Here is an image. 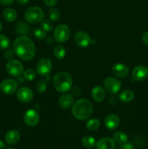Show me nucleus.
I'll return each instance as SVG.
<instances>
[{
    "instance_id": "obj_33",
    "label": "nucleus",
    "mask_w": 148,
    "mask_h": 149,
    "mask_svg": "<svg viewBox=\"0 0 148 149\" xmlns=\"http://www.w3.org/2000/svg\"><path fill=\"white\" fill-rule=\"evenodd\" d=\"M14 51L12 50L6 51L4 54V58H5L6 60H10L11 58H13V56H14Z\"/></svg>"
},
{
    "instance_id": "obj_19",
    "label": "nucleus",
    "mask_w": 148,
    "mask_h": 149,
    "mask_svg": "<svg viewBox=\"0 0 148 149\" xmlns=\"http://www.w3.org/2000/svg\"><path fill=\"white\" fill-rule=\"evenodd\" d=\"M73 103V97L70 94L62 95L59 100V105L62 109H69Z\"/></svg>"
},
{
    "instance_id": "obj_15",
    "label": "nucleus",
    "mask_w": 148,
    "mask_h": 149,
    "mask_svg": "<svg viewBox=\"0 0 148 149\" xmlns=\"http://www.w3.org/2000/svg\"><path fill=\"white\" fill-rule=\"evenodd\" d=\"M96 147L97 149H115V143L110 138H103L97 141Z\"/></svg>"
},
{
    "instance_id": "obj_41",
    "label": "nucleus",
    "mask_w": 148,
    "mask_h": 149,
    "mask_svg": "<svg viewBox=\"0 0 148 149\" xmlns=\"http://www.w3.org/2000/svg\"><path fill=\"white\" fill-rule=\"evenodd\" d=\"M1 30H2V24H1V23L0 22V31H1Z\"/></svg>"
},
{
    "instance_id": "obj_39",
    "label": "nucleus",
    "mask_w": 148,
    "mask_h": 149,
    "mask_svg": "<svg viewBox=\"0 0 148 149\" xmlns=\"http://www.w3.org/2000/svg\"><path fill=\"white\" fill-rule=\"evenodd\" d=\"M6 147V144L4 141L0 140V149H4Z\"/></svg>"
},
{
    "instance_id": "obj_5",
    "label": "nucleus",
    "mask_w": 148,
    "mask_h": 149,
    "mask_svg": "<svg viewBox=\"0 0 148 149\" xmlns=\"http://www.w3.org/2000/svg\"><path fill=\"white\" fill-rule=\"evenodd\" d=\"M5 70L12 77H20L23 74V65L17 60H11L6 64Z\"/></svg>"
},
{
    "instance_id": "obj_3",
    "label": "nucleus",
    "mask_w": 148,
    "mask_h": 149,
    "mask_svg": "<svg viewBox=\"0 0 148 149\" xmlns=\"http://www.w3.org/2000/svg\"><path fill=\"white\" fill-rule=\"evenodd\" d=\"M53 85L55 90L61 93L68 92L73 86L72 77L65 71L58 72L54 77Z\"/></svg>"
},
{
    "instance_id": "obj_11",
    "label": "nucleus",
    "mask_w": 148,
    "mask_h": 149,
    "mask_svg": "<svg viewBox=\"0 0 148 149\" xmlns=\"http://www.w3.org/2000/svg\"><path fill=\"white\" fill-rule=\"evenodd\" d=\"M17 97L22 103H29L33 100V93L28 87H22L17 92Z\"/></svg>"
},
{
    "instance_id": "obj_7",
    "label": "nucleus",
    "mask_w": 148,
    "mask_h": 149,
    "mask_svg": "<svg viewBox=\"0 0 148 149\" xmlns=\"http://www.w3.org/2000/svg\"><path fill=\"white\" fill-rule=\"evenodd\" d=\"M52 68V62L48 58H41L36 64V71L41 77H47Z\"/></svg>"
},
{
    "instance_id": "obj_34",
    "label": "nucleus",
    "mask_w": 148,
    "mask_h": 149,
    "mask_svg": "<svg viewBox=\"0 0 148 149\" xmlns=\"http://www.w3.org/2000/svg\"><path fill=\"white\" fill-rule=\"evenodd\" d=\"M59 0H44V3L46 4L48 7H54L55 4H57V3L58 2Z\"/></svg>"
},
{
    "instance_id": "obj_37",
    "label": "nucleus",
    "mask_w": 148,
    "mask_h": 149,
    "mask_svg": "<svg viewBox=\"0 0 148 149\" xmlns=\"http://www.w3.org/2000/svg\"><path fill=\"white\" fill-rule=\"evenodd\" d=\"M15 1V0H0V3L3 5H10Z\"/></svg>"
},
{
    "instance_id": "obj_21",
    "label": "nucleus",
    "mask_w": 148,
    "mask_h": 149,
    "mask_svg": "<svg viewBox=\"0 0 148 149\" xmlns=\"http://www.w3.org/2000/svg\"><path fill=\"white\" fill-rule=\"evenodd\" d=\"M133 98H134V94L131 90H123L119 95V99L120 100V101L125 103H130L133 100Z\"/></svg>"
},
{
    "instance_id": "obj_26",
    "label": "nucleus",
    "mask_w": 148,
    "mask_h": 149,
    "mask_svg": "<svg viewBox=\"0 0 148 149\" xmlns=\"http://www.w3.org/2000/svg\"><path fill=\"white\" fill-rule=\"evenodd\" d=\"M16 31L20 34H26L30 31V27L24 22L20 21L16 26Z\"/></svg>"
},
{
    "instance_id": "obj_27",
    "label": "nucleus",
    "mask_w": 148,
    "mask_h": 149,
    "mask_svg": "<svg viewBox=\"0 0 148 149\" xmlns=\"http://www.w3.org/2000/svg\"><path fill=\"white\" fill-rule=\"evenodd\" d=\"M48 15H49L50 20L52 21H57L60 17V13H59V10L55 7H51L48 12Z\"/></svg>"
},
{
    "instance_id": "obj_28",
    "label": "nucleus",
    "mask_w": 148,
    "mask_h": 149,
    "mask_svg": "<svg viewBox=\"0 0 148 149\" xmlns=\"http://www.w3.org/2000/svg\"><path fill=\"white\" fill-rule=\"evenodd\" d=\"M36 91L39 93H43L47 89V83L44 79H40L36 85Z\"/></svg>"
},
{
    "instance_id": "obj_14",
    "label": "nucleus",
    "mask_w": 148,
    "mask_h": 149,
    "mask_svg": "<svg viewBox=\"0 0 148 149\" xmlns=\"http://www.w3.org/2000/svg\"><path fill=\"white\" fill-rule=\"evenodd\" d=\"M112 71L116 77L124 78L129 74V68L127 65L123 63H116L113 66Z\"/></svg>"
},
{
    "instance_id": "obj_1",
    "label": "nucleus",
    "mask_w": 148,
    "mask_h": 149,
    "mask_svg": "<svg viewBox=\"0 0 148 149\" xmlns=\"http://www.w3.org/2000/svg\"><path fill=\"white\" fill-rule=\"evenodd\" d=\"M15 53L23 61H30L33 58L36 52L34 43L29 37L20 36L15 40L12 45Z\"/></svg>"
},
{
    "instance_id": "obj_36",
    "label": "nucleus",
    "mask_w": 148,
    "mask_h": 149,
    "mask_svg": "<svg viewBox=\"0 0 148 149\" xmlns=\"http://www.w3.org/2000/svg\"><path fill=\"white\" fill-rule=\"evenodd\" d=\"M142 39V41H143L144 43H145V45H148V31H147L145 32V33H143Z\"/></svg>"
},
{
    "instance_id": "obj_16",
    "label": "nucleus",
    "mask_w": 148,
    "mask_h": 149,
    "mask_svg": "<svg viewBox=\"0 0 148 149\" xmlns=\"http://www.w3.org/2000/svg\"><path fill=\"white\" fill-rule=\"evenodd\" d=\"M91 97L94 101L97 103H101L105 98V92L104 90L100 86H96L91 90Z\"/></svg>"
},
{
    "instance_id": "obj_10",
    "label": "nucleus",
    "mask_w": 148,
    "mask_h": 149,
    "mask_svg": "<svg viewBox=\"0 0 148 149\" xmlns=\"http://www.w3.org/2000/svg\"><path fill=\"white\" fill-rule=\"evenodd\" d=\"M133 79L137 81H142L148 78V68L145 65H136L132 71Z\"/></svg>"
},
{
    "instance_id": "obj_23",
    "label": "nucleus",
    "mask_w": 148,
    "mask_h": 149,
    "mask_svg": "<svg viewBox=\"0 0 148 149\" xmlns=\"http://www.w3.org/2000/svg\"><path fill=\"white\" fill-rule=\"evenodd\" d=\"M100 126V122L97 119H91L87 121L86 127L90 131H95L99 129Z\"/></svg>"
},
{
    "instance_id": "obj_18",
    "label": "nucleus",
    "mask_w": 148,
    "mask_h": 149,
    "mask_svg": "<svg viewBox=\"0 0 148 149\" xmlns=\"http://www.w3.org/2000/svg\"><path fill=\"white\" fill-rule=\"evenodd\" d=\"M5 141L10 145H15L19 142L20 139V132L15 130H12L8 131L6 133Z\"/></svg>"
},
{
    "instance_id": "obj_2",
    "label": "nucleus",
    "mask_w": 148,
    "mask_h": 149,
    "mask_svg": "<svg viewBox=\"0 0 148 149\" xmlns=\"http://www.w3.org/2000/svg\"><path fill=\"white\" fill-rule=\"evenodd\" d=\"M93 113V106L89 100L80 99L73 104L72 113L75 118L79 120H85L91 116Z\"/></svg>"
},
{
    "instance_id": "obj_22",
    "label": "nucleus",
    "mask_w": 148,
    "mask_h": 149,
    "mask_svg": "<svg viewBox=\"0 0 148 149\" xmlns=\"http://www.w3.org/2000/svg\"><path fill=\"white\" fill-rule=\"evenodd\" d=\"M3 16L7 21L13 22L17 17V13L14 9L9 7V8L4 10V13H3Z\"/></svg>"
},
{
    "instance_id": "obj_25",
    "label": "nucleus",
    "mask_w": 148,
    "mask_h": 149,
    "mask_svg": "<svg viewBox=\"0 0 148 149\" xmlns=\"http://www.w3.org/2000/svg\"><path fill=\"white\" fill-rule=\"evenodd\" d=\"M65 49L62 45H56L54 48V55L57 59H62L65 55Z\"/></svg>"
},
{
    "instance_id": "obj_13",
    "label": "nucleus",
    "mask_w": 148,
    "mask_h": 149,
    "mask_svg": "<svg viewBox=\"0 0 148 149\" xmlns=\"http://www.w3.org/2000/svg\"><path fill=\"white\" fill-rule=\"evenodd\" d=\"M75 42L78 46L86 47L91 43V37L86 32L78 31L75 35Z\"/></svg>"
},
{
    "instance_id": "obj_6",
    "label": "nucleus",
    "mask_w": 148,
    "mask_h": 149,
    "mask_svg": "<svg viewBox=\"0 0 148 149\" xmlns=\"http://www.w3.org/2000/svg\"><path fill=\"white\" fill-rule=\"evenodd\" d=\"M71 36V30L68 26L65 24H60L55 29L54 38L59 43L67 42Z\"/></svg>"
},
{
    "instance_id": "obj_17",
    "label": "nucleus",
    "mask_w": 148,
    "mask_h": 149,
    "mask_svg": "<svg viewBox=\"0 0 148 149\" xmlns=\"http://www.w3.org/2000/svg\"><path fill=\"white\" fill-rule=\"evenodd\" d=\"M120 124V119L115 114H110L104 119V125L109 130H115Z\"/></svg>"
},
{
    "instance_id": "obj_4",
    "label": "nucleus",
    "mask_w": 148,
    "mask_h": 149,
    "mask_svg": "<svg viewBox=\"0 0 148 149\" xmlns=\"http://www.w3.org/2000/svg\"><path fill=\"white\" fill-rule=\"evenodd\" d=\"M43 10L38 7H30L26 10L25 13V17L29 23H37L42 21L44 18Z\"/></svg>"
},
{
    "instance_id": "obj_35",
    "label": "nucleus",
    "mask_w": 148,
    "mask_h": 149,
    "mask_svg": "<svg viewBox=\"0 0 148 149\" xmlns=\"http://www.w3.org/2000/svg\"><path fill=\"white\" fill-rule=\"evenodd\" d=\"M118 149H133V144L131 143L127 142L126 143L120 145V146L118 148Z\"/></svg>"
},
{
    "instance_id": "obj_43",
    "label": "nucleus",
    "mask_w": 148,
    "mask_h": 149,
    "mask_svg": "<svg viewBox=\"0 0 148 149\" xmlns=\"http://www.w3.org/2000/svg\"><path fill=\"white\" fill-rule=\"evenodd\" d=\"M88 149H91V148H88Z\"/></svg>"
},
{
    "instance_id": "obj_8",
    "label": "nucleus",
    "mask_w": 148,
    "mask_h": 149,
    "mask_svg": "<svg viewBox=\"0 0 148 149\" xmlns=\"http://www.w3.org/2000/svg\"><path fill=\"white\" fill-rule=\"evenodd\" d=\"M104 88L110 94H117L121 87V82L114 77H107L104 80Z\"/></svg>"
},
{
    "instance_id": "obj_12",
    "label": "nucleus",
    "mask_w": 148,
    "mask_h": 149,
    "mask_svg": "<svg viewBox=\"0 0 148 149\" xmlns=\"http://www.w3.org/2000/svg\"><path fill=\"white\" fill-rule=\"evenodd\" d=\"M24 121L27 125L30 127H35L37 125L39 121V115L34 109H29L25 113Z\"/></svg>"
},
{
    "instance_id": "obj_38",
    "label": "nucleus",
    "mask_w": 148,
    "mask_h": 149,
    "mask_svg": "<svg viewBox=\"0 0 148 149\" xmlns=\"http://www.w3.org/2000/svg\"><path fill=\"white\" fill-rule=\"evenodd\" d=\"M17 2L20 5H26L28 2V0H17Z\"/></svg>"
},
{
    "instance_id": "obj_42",
    "label": "nucleus",
    "mask_w": 148,
    "mask_h": 149,
    "mask_svg": "<svg viewBox=\"0 0 148 149\" xmlns=\"http://www.w3.org/2000/svg\"><path fill=\"white\" fill-rule=\"evenodd\" d=\"M6 149H14V148H6Z\"/></svg>"
},
{
    "instance_id": "obj_31",
    "label": "nucleus",
    "mask_w": 148,
    "mask_h": 149,
    "mask_svg": "<svg viewBox=\"0 0 148 149\" xmlns=\"http://www.w3.org/2000/svg\"><path fill=\"white\" fill-rule=\"evenodd\" d=\"M23 78L27 81H32L36 77V72L33 69H27L23 71Z\"/></svg>"
},
{
    "instance_id": "obj_24",
    "label": "nucleus",
    "mask_w": 148,
    "mask_h": 149,
    "mask_svg": "<svg viewBox=\"0 0 148 149\" xmlns=\"http://www.w3.org/2000/svg\"><path fill=\"white\" fill-rule=\"evenodd\" d=\"M82 145L86 148H92L96 146V141L93 137L85 136L82 139Z\"/></svg>"
},
{
    "instance_id": "obj_29",
    "label": "nucleus",
    "mask_w": 148,
    "mask_h": 149,
    "mask_svg": "<svg viewBox=\"0 0 148 149\" xmlns=\"http://www.w3.org/2000/svg\"><path fill=\"white\" fill-rule=\"evenodd\" d=\"M10 46V41L6 36L0 34V49H6Z\"/></svg>"
},
{
    "instance_id": "obj_30",
    "label": "nucleus",
    "mask_w": 148,
    "mask_h": 149,
    "mask_svg": "<svg viewBox=\"0 0 148 149\" xmlns=\"http://www.w3.org/2000/svg\"><path fill=\"white\" fill-rule=\"evenodd\" d=\"M41 28L45 32H51L54 29L53 23L49 20H44L41 22Z\"/></svg>"
},
{
    "instance_id": "obj_40",
    "label": "nucleus",
    "mask_w": 148,
    "mask_h": 149,
    "mask_svg": "<svg viewBox=\"0 0 148 149\" xmlns=\"http://www.w3.org/2000/svg\"><path fill=\"white\" fill-rule=\"evenodd\" d=\"M46 43L49 44V45H51V44L53 43V39H52V37H49L46 40Z\"/></svg>"
},
{
    "instance_id": "obj_32",
    "label": "nucleus",
    "mask_w": 148,
    "mask_h": 149,
    "mask_svg": "<svg viewBox=\"0 0 148 149\" xmlns=\"http://www.w3.org/2000/svg\"><path fill=\"white\" fill-rule=\"evenodd\" d=\"M34 35L38 39L42 40V39H44L45 37H46V32H45L42 29H39V28H38V29H35Z\"/></svg>"
},
{
    "instance_id": "obj_20",
    "label": "nucleus",
    "mask_w": 148,
    "mask_h": 149,
    "mask_svg": "<svg viewBox=\"0 0 148 149\" xmlns=\"http://www.w3.org/2000/svg\"><path fill=\"white\" fill-rule=\"evenodd\" d=\"M113 139L115 143L119 144V145H123V144L126 143L128 142L129 138L125 132L118 131V132H116L113 134Z\"/></svg>"
},
{
    "instance_id": "obj_9",
    "label": "nucleus",
    "mask_w": 148,
    "mask_h": 149,
    "mask_svg": "<svg viewBox=\"0 0 148 149\" xmlns=\"http://www.w3.org/2000/svg\"><path fill=\"white\" fill-rule=\"evenodd\" d=\"M17 82L12 79H6L0 84V89L4 94H14L17 89Z\"/></svg>"
}]
</instances>
